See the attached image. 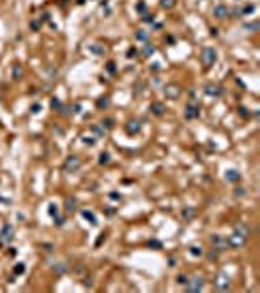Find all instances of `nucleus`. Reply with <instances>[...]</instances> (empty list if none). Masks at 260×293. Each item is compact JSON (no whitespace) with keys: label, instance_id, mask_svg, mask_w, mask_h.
<instances>
[{"label":"nucleus","instance_id":"nucleus-2","mask_svg":"<svg viewBox=\"0 0 260 293\" xmlns=\"http://www.w3.org/2000/svg\"><path fill=\"white\" fill-rule=\"evenodd\" d=\"M219 86H213V84H207V94L209 96H219Z\"/></svg>","mask_w":260,"mask_h":293},{"label":"nucleus","instance_id":"nucleus-3","mask_svg":"<svg viewBox=\"0 0 260 293\" xmlns=\"http://www.w3.org/2000/svg\"><path fill=\"white\" fill-rule=\"evenodd\" d=\"M215 16H217V18H225V8H223V6H217V8H215Z\"/></svg>","mask_w":260,"mask_h":293},{"label":"nucleus","instance_id":"nucleus-1","mask_svg":"<svg viewBox=\"0 0 260 293\" xmlns=\"http://www.w3.org/2000/svg\"><path fill=\"white\" fill-rule=\"evenodd\" d=\"M203 57H205V65H211L217 55H215V51H213V49H205V51H203Z\"/></svg>","mask_w":260,"mask_h":293},{"label":"nucleus","instance_id":"nucleus-4","mask_svg":"<svg viewBox=\"0 0 260 293\" xmlns=\"http://www.w3.org/2000/svg\"><path fill=\"white\" fill-rule=\"evenodd\" d=\"M153 112H155L156 115H161V113H162V106H161V104H155V106H153Z\"/></svg>","mask_w":260,"mask_h":293},{"label":"nucleus","instance_id":"nucleus-5","mask_svg":"<svg viewBox=\"0 0 260 293\" xmlns=\"http://www.w3.org/2000/svg\"><path fill=\"white\" fill-rule=\"evenodd\" d=\"M162 6H172V0H162Z\"/></svg>","mask_w":260,"mask_h":293}]
</instances>
